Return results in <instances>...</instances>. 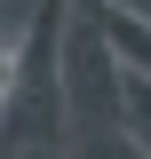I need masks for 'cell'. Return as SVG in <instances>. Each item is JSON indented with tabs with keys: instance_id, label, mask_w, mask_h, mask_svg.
<instances>
[{
	"instance_id": "cell-1",
	"label": "cell",
	"mask_w": 151,
	"mask_h": 159,
	"mask_svg": "<svg viewBox=\"0 0 151 159\" xmlns=\"http://www.w3.org/2000/svg\"><path fill=\"white\" fill-rule=\"evenodd\" d=\"M0 88H8V56H0Z\"/></svg>"
}]
</instances>
